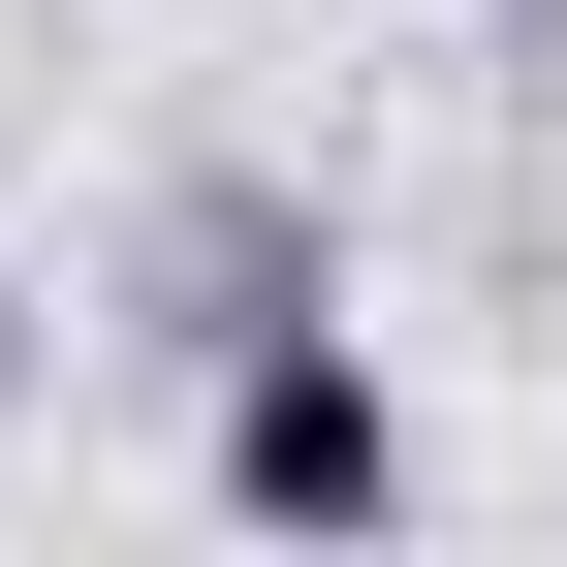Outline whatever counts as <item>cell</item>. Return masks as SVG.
<instances>
[{"mask_svg": "<svg viewBox=\"0 0 567 567\" xmlns=\"http://www.w3.org/2000/svg\"><path fill=\"white\" fill-rule=\"evenodd\" d=\"M221 505H252V536H379V505H410V410H379L347 316H252V347H221Z\"/></svg>", "mask_w": 567, "mask_h": 567, "instance_id": "obj_1", "label": "cell"}, {"mask_svg": "<svg viewBox=\"0 0 567 567\" xmlns=\"http://www.w3.org/2000/svg\"><path fill=\"white\" fill-rule=\"evenodd\" d=\"M0 379H32V252H0Z\"/></svg>", "mask_w": 567, "mask_h": 567, "instance_id": "obj_2", "label": "cell"}]
</instances>
